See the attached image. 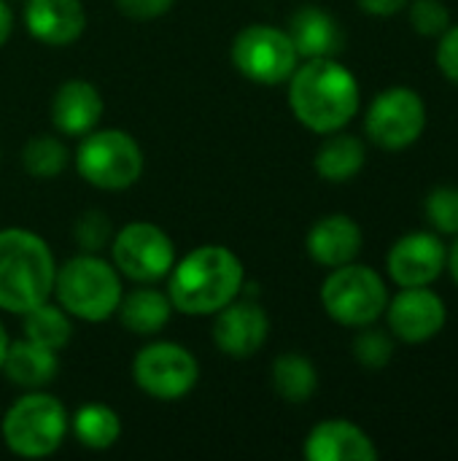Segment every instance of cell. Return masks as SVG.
Wrapping results in <instances>:
<instances>
[{"instance_id": "1", "label": "cell", "mask_w": 458, "mask_h": 461, "mask_svg": "<svg viewBox=\"0 0 458 461\" xmlns=\"http://www.w3.org/2000/svg\"><path fill=\"white\" fill-rule=\"evenodd\" d=\"M246 267L227 246H200L175 259L167 273V297L184 316H213L243 294Z\"/></svg>"}, {"instance_id": "4", "label": "cell", "mask_w": 458, "mask_h": 461, "mask_svg": "<svg viewBox=\"0 0 458 461\" xmlns=\"http://www.w3.org/2000/svg\"><path fill=\"white\" fill-rule=\"evenodd\" d=\"M54 294L67 316L100 324L116 313L124 289L119 270L111 262L84 251L57 265Z\"/></svg>"}, {"instance_id": "8", "label": "cell", "mask_w": 458, "mask_h": 461, "mask_svg": "<svg viewBox=\"0 0 458 461\" xmlns=\"http://www.w3.org/2000/svg\"><path fill=\"white\" fill-rule=\"evenodd\" d=\"M235 70L262 86H278L292 78L300 65V54L286 30L275 24H248L229 46Z\"/></svg>"}, {"instance_id": "13", "label": "cell", "mask_w": 458, "mask_h": 461, "mask_svg": "<svg viewBox=\"0 0 458 461\" xmlns=\"http://www.w3.org/2000/svg\"><path fill=\"white\" fill-rule=\"evenodd\" d=\"M213 343L229 359H251L267 343L270 319L256 300L238 297L213 313Z\"/></svg>"}, {"instance_id": "14", "label": "cell", "mask_w": 458, "mask_h": 461, "mask_svg": "<svg viewBox=\"0 0 458 461\" xmlns=\"http://www.w3.org/2000/svg\"><path fill=\"white\" fill-rule=\"evenodd\" d=\"M445 259L448 249L437 232H410L391 246L386 267L397 286H429L443 276Z\"/></svg>"}, {"instance_id": "31", "label": "cell", "mask_w": 458, "mask_h": 461, "mask_svg": "<svg viewBox=\"0 0 458 461\" xmlns=\"http://www.w3.org/2000/svg\"><path fill=\"white\" fill-rule=\"evenodd\" d=\"M437 68L451 84L458 86V24H451L437 38Z\"/></svg>"}, {"instance_id": "12", "label": "cell", "mask_w": 458, "mask_h": 461, "mask_svg": "<svg viewBox=\"0 0 458 461\" xmlns=\"http://www.w3.org/2000/svg\"><path fill=\"white\" fill-rule=\"evenodd\" d=\"M389 332L402 343L418 346L437 338L448 321V308L429 286H402L386 305Z\"/></svg>"}, {"instance_id": "27", "label": "cell", "mask_w": 458, "mask_h": 461, "mask_svg": "<svg viewBox=\"0 0 458 461\" xmlns=\"http://www.w3.org/2000/svg\"><path fill=\"white\" fill-rule=\"evenodd\" d=\"M424 213L437 235H458V189L456 186H435L427 194Z\"/></svg>"}, {"instance_id": "11", "label": "cell", "mask_w": 458, "mask_h": 461, "mask_svg": "<svg viewBox=\"0 0 458 461\" xmlns=\"http://www.w3.org/2000/svg\"><path fill=\"white\" fill-rule=\"evenodd\" d=\"M427 130V103L410 86H389L383 89L367 108L364 132L367 138L386 149L402 151L413 146Z\"/></svg>"}, {"instance_id": "36", "label": "cell", "mask_w": 458, "mask_h": 461, "mask_svg": "<svg viewBox=\"0 0 458 461\" xmlns=\"http://www.w3.org/2000/svg\"><path fill=\"white\" fill-rule=\"evenodd\" d=\"M8 332H5V327H3V321H0V370H3V359H5V351H8Z\"/></svg>"}, {"instance_id": "32", "label": "cell", "mask_w": 458, "mask_h": 461, "mask_svg": "<svg viewBox=\"0 0 458 461\" xmlns=\"http://www.w3.org/2000/svg\"><path fill=\"white\" fill-rule=\"evenodd\" d=\"M119 14L127 19H138V22H148V19H159L165 16L175 0H113Z\"/></svg>"}, {"instance_id": "5", "label": "cell", "mask_w": 458, "mask_h": 461, "mask_svg": "<svg viewBox=\"0 0 458 461\" xmlns=\"http://www.w3.org/2000/svg\"><path fill=\"white\" fill-rule=\"evenodd\" d=\"M67 429L70 419L65 405L40 389H32L30 394L19 397L5 411L0 424L5 448L22 459L51 456L62 446Z\"/></svg>"}, {"instance_id": "29", "label": "cell", "mask_w": 458, "mask_h": 461, "mask_svg": "<svg viewBox=\"0 0 458 461\" xmlns=\"http://www.w3.org/2000/svg\"><path fill=\"white\" fill-rule=\"evenodd\" d=\"M410 24L424 38H440L451 27V11L443 0H413Z\"/></svg>"}, {"instance_id": "15", "label": "cell", "mask_w": 458, "mask_h": 461, "mask_svg": "<svg viewBox=\"0 0 458 461\" xmlns=\"http://www.w3.org/2000/svg\"><path fill=\"white\" fill-rule=\"evenodd\" d=\"M105 103L94 84L84 78L62 81L51 97V124L65 138H84L97 130Z\"/></svg>"}, {"instance_id": "25", "label": "cell", "mask_w": 458, "mask_h": 461, "mask_svg": "<svg viewBox=\"0 0 458 461\" xmlns=\"http://www.w3.org/2000/svg\"><path fill=\"white\" fill-rule=\"evenodd\" d=\"M22 330H24L27 340L40 343L51 351H62L73 338L70 316L65 313V308L59 303L54 305L49 300L35 305L32 311L22 313Z\"/></svg>"}, {"instance_id": "23", "label": "cell", "mask_w": 458, "mask_h": 461, "mask_svg": "<svg viewBox=\"0 0 458 461\" xmlns=\"http://www.w3.org/2000/svg\"><path fill=\"white\" fill-rule=\"evenodd\" d=\"M70 432L78 440V446L89 451H108L121 438V419L113 408L103 402H89L73 413Z\"/></svg>"}, {"instance_id": "17", "label": "cell", "mask_w": 458, "mask_h": 461, "mask_svg": "<svg viewBox=\"0 0 458 461\" xmlns=\"http://www.w3.org/2000/svg\"><path fill=\"white\" fill-rule=\"evenodd\" d=\"M27 32L46 46H67L86 30V8L81 0H27Z\"/></svg>"}, {"instance_id": "20", "label": "cell", "mask_w": 458, "mask_h": 461, "mask_svg": "<svg viewBox=\"0 0 458 461\" xmlns=\"http://www.w3.org/2000/svg\"><path fill=\"white\" fill-rule=\"evenodd\" d=\"M0 373L11 384L32 392V389H43L46 384H51L57 378L59 359H57V351L22 338V340L8 343V351H5Z\"/></svg>"}, {"instance_id": "10", "label": "cell", "mask_w": 458, "mask_h": 461, "mask_svg": "<svg viewBox=\"0 0 458 461\" xmlns=\"http://www.w3.org/2000/svg\"><path fill=\"white\" fill-rule=\"evenodd\" d=\"M111 257L119 276L135 284H154L167 278L175 265V246L170 235L154 221H130L111 238Z\"/></svg>"}, {"instance_id": "18", "label": "cell", "mask_w": 458, "mask_h": 461, "mask_svg": "<svg viewBox=\"0 0 458 461\" xmlns=\"http://www.w3.org/2000/svg\"><path fill=\"white\" fill-rule=\"evenodd\" d=\"M362 243H364L362 227L346 213H329L319 219L305 238V249L310 259L329 270L354 262L362 251Z\"/></svg>"}, {"instance_id": "2", "label": "cell", "mask_w": 458, "mask_h": 461, "mask_svg": "<svg viewBox=\"0 0 458 461\" xmlns=\"http://www.w3.org/2000/svg\"><path fill=\"white\" fill-rule=\"evenodd\" d=\"M359 81L335 57H316L297 65L289 78V108L310 132L343 130L359 111Z\"/></svg>"}, {"instance_id": "22", "label": "cell", "mask_w": 458, "mask_h": 461, "mask_svg": "<svg viewBox=\"0 0 458 461\" xmlns=\"http://www.w3.org/2000/svg\"><path fill=\"white\" fill-rule=\"evenodd\" d=\"M364 159H367L364 140L337 130V132H329L327 140L319 146L313 165H316V173L324 181L346 184V181H351L364 167Z\"/></svg>"}, {"instance_id": "34", "label": "cell", "mask_w": 458, "mask_h": 461, "mask_svg": "<svg viewBox=\"0 0 458 461\" xmlns=\"http://www.w3.org/2000/svg\"><path fill=\"white\" fill-rule=\"evenodd\" d=\"M11 32H13V14H11L8 3L0 0V46L11 38Z\"/></svg>"}, {"instance_id": "35", "label": "cell", "mask_w": 458, "mask_h": 461, "mask_svg": "<svg viewBox=\"0 0 458 461\" xmlns=\"http://www.w3.org/2000/svg\"><path fill=\"white\" fill-rule=\"evenodd\" d=\"M445 267L451 270V276H454V281H456L458 286V235H456V243L448 249V259H445Z\"/></svg>"}, {"instance_id": "21", "label": "cell", "mask_w": 458, "mask_h": 461, "mask_svg": "<svg viewBox=\"0 0 458 461\" xmlns=\"http://www.w3.org/2000/svg\"><path fill=\"white\" fill-rule=\"evenodd\" d=\"M116 313H119V321L127 332L140 335V338H151L167 327V321L173 316V303L165 292L143 284V289L121 294Z\"/></svg>"}, {"instance_id": "16", "label": "cell", "mask_w": 458, "mask_h": 461, "mask_svg": "<svg viewBox=\"0 0 458 461\" xmlns=\"http://www.w3.org/2000/svg\"><path fill=\"white\" fill-rule=\"evenodd\" d=\"M308 461H375L378 448L373 438L346 419H327L310 429L305 438Z\"/></svg>"}, {"instance_id": "28", "label": "cell", "mask_w": 458, "mask_h": 461, "mask_svg": "<svg viewBox=\"0 0 458 461\" xmlns=\"http://www.w3.org/2000/svg\"><path fill=\"white\" fill-rule=\"evenodd\" d=\"M354 357H356L359 365H364L370 370H381L394 357V340L389 338V332L375 330L373 324H367L354 338Z\"/></svg>"}, {"instance_id": "33", "label": "cell", "mask_w": 458, "mask_h": 461, "mask_svg": "<svg viewBox=\"0 0 458 461\" xmlns=\"http://www.w3.org/2000/svg\"><path fill=\"white\" fill-rule=\"evenodd\" d=\"M356 3L364 14L386 19V16H397L400 11H405L410 0H356Z\"/></svg>"}, {"instance_id": "19", "label": "cell", "mask_w": 458, "mask_h": 461, "mask_svg": "<svg viewBox=\"0 0 458 461\" xmlns=\"http://www.w3.org/2000/svg\"><path fill=\"white\" fill-rule=\"evenodd\" d=\"M289 38L300 54V59L335 57L343 46L340 24L319 5H302L289 19Z\"/></svg>"}, {"instance_id": "7", "label": "cell", "mask_w": 458, "mask_h": 461, "mask_svg": "<svg viewBox=\"0 0 458 461\" xmlns=\"http://www.w3.org/2000/svg\"><path fill=\"white\" fill-rule=\"evenodd\" d=\"M321 305L327 316L343 327L362 330L375 324L389 305V289L383 278L367 265H340L321 284Z\"/></svg>"}, {"instance_id": "3", "label": "cell", "mask_w": 458, "mask_h": 461, "mask_svg": "<svg viewBox=\"0 0 458 461\" xmlns=\"http://www.w3.org/2000/svg\"><path fill=\"white\" fill-rule=\"evenodd\" d=\"M57 262L49 243L19 227L0 230V311L27 313L54 294Z\"/></svg>"}, {"instance_id": "24", "label": "cell", "mask_w": 458, "mask_h": 461, "mask_svg": "<svg viewBox=\"0 0 458 461\" xmlns=\"http://www.w3.org/2000/svg\"><path fill=\"white\" fill-rule=\"evenodd\" d=\"M273 389L283 402L302 405L319 389V373L302 354H283L273 362Z\"/></svg>"}, {"instance_id": "30", "label": "cell", "mask_w": 458, "mask_h": 461, "mask_svg": "<svg viewBox=\"0 0 458 461\" xmlns=\"http://www.w3.org/2000/svg\"><path fill=\"white\" fill-rule=\"evenodd\" d=\"M73 235H76V243L81 246V251L97 254L111 243L113 227H111V219L103 211H86V213L78 216Z\"/></svg>"}, {"instance_id": "9", "label": "cell", "mask_w": 458, "mask_h": 461, "mask_svg": "<svg viewBox=\"0 0 458 461\" xmlns=\"http://www.w3.org/2000/svg\"><path fill=\"white\" fill-rule=\"evenodd\" d=\"M132 381L151 400L178 402L197 386L200 365L189 348L170 340H154L135 354Z\"/></svg>"}, {"instance_id": "26", "label": "cell", "mask_w": 458, "mask_h": 461, "mask_svg": "<svg viewBox=\"0 0 458 461\" xmlns=\"http://www.w3.org/2000/svg\"><path fill=\"white\" fill-rule=\"evenodd\" d=\"M70 162L67 146L54 135H32L22 149V167L32 178H57Z\"/></svg>"}, {"instance_id": "6", "label": "cell", "mask_w": 458, "mask_h": 461, "mask_svg": "<svg viewBox=\"0 0 458 461\" xmlns=\"http://www.w3.org/2000/svg\"><path fill=\"white\" fill-rule=\"evenodd\" d=\"M78 176L103 192H124L143 176V149L124 130H92L76 149Z\"/></svg>"}]
</instances>
